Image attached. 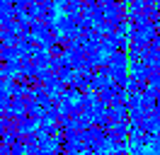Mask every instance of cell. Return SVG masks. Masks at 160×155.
Wrapping results in <instances>:
<instances>
[{
    "label": "cell",
    "instance_id": "obj_1",
    "mask_svg": "<svg viewBox=\"0 0 160 155\" xmlns=\"http://www.w3.org/2000/svg\"><path fill=\"white\" fill-rule=\"evenodd\" d=\"M78 12H80V2L78 0H66V2H61V15H63V17L78 15Z\"/></svg>",
    "mask_w": 160,
    "mask_h": 155
}]
</instances>
